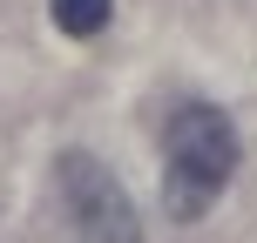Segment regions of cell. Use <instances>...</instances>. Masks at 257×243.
<instances>
[{"label": "cell", "mask_w": 257, "mask_h": 243, "mask_svg": "<svg viewBox=\"0 0 257 243\" xmlns=\"http://www.w3.org/2000/svg\"><path fill=\"white\" fill-rule=\"evenodd\" d=\"M230 169H237V128L223 108L190 102L169 115V128H163V203L176 223L203 216L217 203V189L230 182Z\"/></svg>", "instance_id": "1"}, {"label": "cell", "mask_w": 257, "mask_h": 243, "mask_svg": "<svg viewBox=\"0 0 257 243\" xmlns=\"http://www.w3.org/2000/svg\"><path fill=\"white\" fill-rule=\"evenodd\" d=\"M48 14H54V27H61V34L88 41V34H102V27H108L115 0H48Z\"/></svg>", "instance_id": "3"}, {"label": "cell", "mask_w": 257, "mask_h": 243, "mask_svg": "<svg viewBox=\"0 0 257 243\" xmlns=\"http://www.w3.org/2000/svg\"><path fill=\"white\" fill-rule=\"evenodd\" d=\"M54 176H61V203H68V216H75L81 243H142V216H136V203H128V189L95 155L68 149Z\"/></svg>", "instance_id": "2"}]
</instances>
